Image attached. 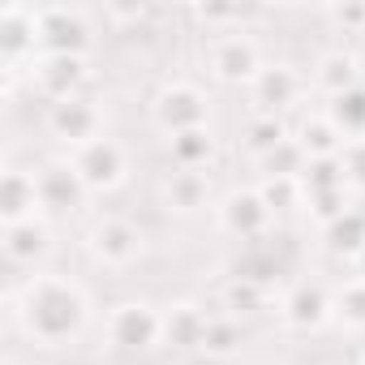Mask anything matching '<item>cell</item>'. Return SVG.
Instances as JSON below:
<instances>
[{
  "label": "cell",
  "mask_w": 365,
  "mask_h": 365,
  "mask_svg": "<svg viewBox=\"0 0 365 365\" xmlns=\"http://www.w3.org/2000/svg\"><path fill=\"white\" fill-rule=\"evenodd\" d=\"M22 331L43 344V348H56V344H69L82 335L86 318H91V301L86 292L65 279V275H35L26 279V288L18 292V305H14Z\"/></svg>",
  "instance_id": "cell-1"
},
{
  "label": "cell",
  "mask_w": 365,
  "mask_h": 365,
  "mask_svg": "<svg viewBox=\"0 0 365 365\" xmlns=\"http://www.w3.org/2000/svg\"><path fill=\"white\" fill-rule=\"evenodd\" d=\"M150 120L168 138L190 133V129H207V95L194 82H168L150 99Z\"/></svg>",
  "instance_id": "cell-2"
},
{
  "label": "cell",
  "mask_w": 365,
  "mask_h": 365,
  "mask_svg": "<svg viewBox=\"0 0 365 365\" xmlns=\"http://www.w3.org/2000/svg\"><path fill=\"white\" fill-rule=\"evenodd\" d=\"M69 163H73V172L82 176L86 194H112V190L125 185V176H129V155H125L120 142H112V138H95V142L78 146Z\"/></svg>",
  "instance_id": "cell-3"
},
{
  "label": "cell",
  "mask_w": 365,
  "mask_h": 365,
  "mask_svg": "<svg viewBox=\"0 0 365 365\" xmlns=\"http://www.w3.org/2000/svg\"><path fill=\"white\" fill-rule=\"evenodd\" d=\"M86 254L108 271H125L142 258V228L129 220H116V215L95 220L86 232Z\"/></svg>",
  "instance_id": "cell-4"
},
{
  "label": "cell",
  "mask_w": 365,
  "mask_h": 365,
  "mask_svg": "<svg viewBox=\"0 0 365 365\" xmlns=\"http://www.w3.org/2000/svg\"><path fill=\"white\" fill-rule=\"evenodd\" d=\"M108 339L125 352H146L163 339V314L150 301H120L108 314Z\"/></svg>",
  "instance_id": "cell-5"
},
{
  "label": "cell",
  "mask_w": 365,
  "mask_h": 365,
  "mask_svg": "<svg viewBox=\"0 0 365 365\" xmlns=\"http://www.w3.org/2000/svg\"><path fill=\"white\" fill-rule=\"evenodd\" d=\"M86 48H91V26L78 9L69 5L39 9V56H86Z\"/></svg>",
  "instance_id": "cell-6"
},
{
  "label": "cell",
  "mask_w": 365,
  "mask_h": 365,
  "mask_svg": "<svg viewBox=\"0 0 365 365\" xmlns=\"http://www.w3.org/2000/svg\"><path fill=\"white\" fill-rule=\"evenodd\" d=\"M211 73L224 86H254V78L262 73V52L245 31H228L211 43Z\"/></svg>",
  "instance_id": "cell-7"
},
{
  "label": "cell",
  "mask_w": 365,
  "mask_h": 365,
  "mask_svg": "<svg viewBox=\"0 0 365 365\" xmlns=\"http://www.w3.org/2000/svg\"><path fill=\"white\" fill-rule=\"evenodd\" d=\"M39 9L31 5H5L0 9V61L5 69H18V65H35L39 56Z\"/></svg>",
  "instance_id": "cell-8"
},
{
  "label": "cell",
  "mask_w": 365,
  "mask_h": 365,
  "mask_svg": "<svg viewBox=\"0 0 365 365\" xmlns=\"http://www.w3.org/2000/svg\"><path fill=\"white\" fill-rule=\"evenodd\" d=\"M48 129H52V138H61V142H69L78 150V146H86V142H95L103 133V108L91 95L61 99V103L48 108Z\"/></svg>",
  "instance_id": "cell-9"
},
{
  "label": "cell",
  "mask_w": 365,
  "mask_h": 365,
  "mask_svg": "<svg viewBox=\"0 0 365 365\" xmlns=\"http://www.w3.org/2000/svg\"><path fill=\"white\" fill-rule=\"evenodd\" d=\"M220 228L237 241H258L271 228V207L262 202L258 190H232L220 202Z\"/></svg>",
  "instance_id": "cell-10"
},
{
  "label": "cell",
  "mask_w": 365,
  "mask_h": 365,
  "mask_svg": "<svg viewBox=\"0 0 365 365\" xmlns=\"http://www.w3.org/2000/svg\"><path fill=\"white\" fill-rule=\"evenodd\" d=\"M31 78H35V86H39L52 103L73 99V95H82V86H86V56H39V61L31 65Z\"/></svg>",
  "instance_id": "cell-11"
},
{
  "label": "cell",
  "mask_w": 365,
  "mask_h": 365,
  "mask_svg": "<svg viewBox=\"0 0 365 365\" xmlns=\"http://www.w3.org/2000/svg\"><path fill=\"white\" fill-rule=\"evenodd\" d=\"M39 211H43L39 207V176L22 172V168H5V176H0V220L22 224V220H35Z\"/></svg>",
  "instance_id": "cell-12"
},
{
  "label": "cell",
  "mask_w": 365,
  "mask_h": 365,
  "mask_svg": "<svg viewBox=\"0 0 365 365\" xmlns=\"http://www.w3.org/2000/svg\"><path fill=\"white\" fill-rule=\"evenodd\" d=\"M0 245H5V258L18 262V267H35L48 258L52 250V228L43 215L35 220H22V224H5V237H0Z\"/></svg>",
  "instance_id": "cell-13"
},
{
  "label": "cell",
  "mask_w": 365,
  "mask_h": 365,
  "mask_svg": "<svg viewBox=\"0 0 365 365\" xmlns=\"http://www.w3.org/2000/svg\"><path fill=\"white\" fill-rule=\"evenodd\" d=\"M159 198L172 215H198L211 198V180L207 172H190V168H176L163 176V185H159Z\"/></svg>",
  "instance_id": "cell-14"
},
{
  "label": "cell",
  "mask_w": 365,
  "mask_h": 365,
  "mask_svg": "<svg viewBox=\"0 0 365 365\" xmlns=\"http://www.w3.org/2000/svg\"><path fill=\"white\" fill-rule=\"evenodd\" d=\"M35 176H39V207H43V211L61 215V211L82 207L86 185H82V176L73 172V163H48V168L35 172Z\"/></svg>",
  "instance_id": "cell-15"
},
{
  "label": "cell",
  "mask_w": 365,
  "mask_h": 365,
  "mask_svg": "<svg viewBox=\"0 0 365 365\" xmlns=\"http://www.w3.org/2000/svg\"><path fill=\"white\" fill-rule=\"evenodd\" d=\"M284 322L292 327V331H318L327 318H335V305H331V297H327V288H318V284H297L288 297H284Z\"/></svg>",
  "instance_id": "cell-16"
},
{
  "label": "cell",
  "mask_w": 365,
  "mask_h": 365,
  "mask_svg": "<svg viewBox=\"0 0 365 365\" xmlns=\"http://www.w3.org/2000/svg\"><path fill=\"white\" fill-rule=\"evenodd\" d=\"M254 103L267 112V116H275L279 108H288V103H297V95H301V78H297V69L292 65H284V61H275V65H262V73L254 78Z\"/></svg>",
  "instance_id": "cell-17"
},
{
  "label": "cell",
  "mask_w": 365,
  "mask_h": 365,
  "mask_svg": "<svg viewBox=\"0 0 365 365\" xmlns=\"http://www.w3.org/2000/svg\"><path fill=\"white\" fill-rule=\"evenodd\" d=\"M207 327H211V318H207L194 301H176V305L163 314V339H168L172 348H198V352H202Z\"/></svg>",
  "instance_id": "cell-18"
},
{
  "label": "cell",
  "mask_w": 365,
  "mask_h": 365,
  "mask_svg": "<svg viewBox=\"0 0 365 365\" xmlns=\"http://www.w3.org/2000/svg\"><path fill=\"white\" fill-rule=\"evenodd\" d=\"M356 78H361V73H356V56H352V52H344V48L322 52V56H318V65H314V86H318L327 99H339L344 91L361 86Z\"/></svg>",
  "instance_id": "cell-19"
},
{
  "label": "cell",
  "mask_w": 365,
  "mask_h": 365,
  "mask_svg": "<svg viewBox=\"0 0 365 365\" xmlns=\"http://www.w3.org/2000/svg\"><path fill=\"white\" fill-rule=\"evenodd\" d=\"M292 138L301 142V150H305L309 159H331V155H344V146H348V138L331 125V116H309V120H301V129H297Z\"/></svg>",
  "instance_id": "cell-20"
},
{
  "label": "cell",
  "mask_w": 365,
  "mask_h": 365,
  "mask_svg": "<svg viewBox=\"0 0 365 365\" xmlns=\"http://www.w3.org/2000/svg\"><path fill=\"white\" fill-rule=\"evenodd\" d=\"M322 237H327V250H331V254H348V258H356V254L365 250V211L348 207L339 220H331V224L322 228Z\"/></svg>",
  "instance_id": "cell-21"
},
{
  "label": "cell",
  "mask_w": 365,
  "mask_h": 365,
  "mask_svg": "<svg viewBox=\"0 0 365 365\" xmlns=\"http://www.w3.org/2000/svg\"><path fill=\"white\" fill-rule=\"evenodd\" d=\"M168 150H172V163L176 168L202 172L211 163V155H215V138H211V129H190V133L168 138Z\"/></svg>",
  "instance_id": "cell-22"
},
{
  "label": "cell",
  "mask_w": 365,
  "mask_h": 365,
  "mask_svg": "<svg viewBox=\"0 0 365 365\" xmlns=\"http://www.w3.org/2000/svg\"><path fill=\"white\" fill-rule=\"evenodd\" d=\"M327 116H331V125H335L348 142L365 138V86H352V91H344L339 99H331V103H327Z\"/></svg>",
  "instance_id": "cell-23"
},
{
  "label": "cell",
  "mask_w": 365,
  "mask_h": 365,
  "mask_svg": "<svg viewBox=\"0 0 365 365\" xmlns=\"http://www.w3.org/2000/svg\"><path fill=\"white\" fill-rule=\"evenodd\" d=\"M241 339H245L241 322H237L232 314H220V318H211V327H207L202 352H207V356H215V361H228L232 352H241Z\"/></svg>",
  "instance_id": "cell-24"
},
{
  "label": "cell",
  "mask_w": 365,
  "mask_h": 365,
  "mask_svg": "<svg viewBox=\"0 0 365 365\" xmlns=\"http://www.w3.org/2000/svg\"><path fill=\"white\" fill-rule=\"evenodd\" d=\"M262 202L275 211H297L305 202V185H301V176H262V185H258Z\"/></svg>",
  "instance_id": "cell-25"
},
{
  "label": "cell",
  "mask_w": 365,
  "mask_h": 365,
  "mask_svg": "<svg viewBox=\"0 0 365 365\" xmlns=\"http://www.w3.org/2000/svg\"><path fill=\"white\" fill-rule=\"evenodd\" d=\"M331 305H335V318H339L348 331H365V275L348 279V284L331 297Z\"/></svg>",
  "instance_id": "cell-26"
},
{
  "label": "cell",
  "mask_w": 365,
  "mask_h": 365,
  "mask_svg": "<svg viewBox=\"0 0 365 365\" xmlns=\"http://www.w3.org/2000/svg\"><path fill=\"white\" fill-rule=\"evenodd\" d=\"M301 185H305V198H309V194H327V190H348L344 159H339V155H331V159H309Z\"/></svg>",
  "instance_id": "cell-27"
},
{
  "label": "cell",
  "mask_w": 365,
  "mask_h": 365,
  "mask_svg": "<svg viewBox=\"0 0 365 365\" xmlns=\"http://www.w3.org/2000/svg\"><path fill=\"white\" fill-rule=\"evenodd\" d=\"M288 138H292V133L284 129V120H279V116H267V112H258V116L245 125V146H250L258 159L271 155V150H275L279 142H288Z\"/></svg>",
  "instance_id": "cell-28"
},
{
  "label": "cell",
  "mask_w": 365,
  "mask_h": 365,
  "mask_svg": "<svg viewBox=\"0 0 365 365\" xmlns=\"http://www.w3.org/2000/svg\"><path fill=\"white\" fill-rule=\"evenodd\" d=\"M258 163H262V176H305L309 155L301 150V142H297V138H288V142H279L271 155H262Z\"/></svg>",
  "instance_id": "cell-29"
},
{
  "label": "cell",
  "mask_w": 365,
  "mask_h": 365,
  "mask_svg": "<svg viewBox=\"0 0 365 365\" xmlns=\"http://www.w3.org/2000/svg\"><path fill=\"white\" fill-rule=\"evenodd\" d=\"M224 301H228V309H232V314H258V309L267 305V288H262L258 279H245V275H237V279L228 284Z\"/></svg>",
  "instance_id": "cell-30"
},
{
  "label": "cell",
  "mask_w": 365,
  "mask_h": 365,
  "mask_svg": "<svg viewBox=\"0 0 365 365\" xmlns=\"http://www.w3.org/2000/svg\"><path fill=\"white\" fill-rule=\"evenodd\" d=\"M305 202H309V215H314V220H318L322 228H327L331 220H339V215L348 211V194H344V190H327V194H309Z\"/></svg>",
  "instance_id": "cell-31"
},
{
  "label": "cell",
  "mask_w": 365,
  "mask_h": 365,
  "mask_svg": "<svg viewBox=\"0 0 365 365\" xmlns=\"http://www.w3.org/2000/svg\"><path fill=\"white\" fill-rule=\"evenodd\" d=\"M339 159H344V176H348V185L365 194V138H356V142H348Z\"/></svg>",
  "instance_id": "cell-32"
},
{
  "label": "cell",
  "mask_w": 365,
  "mask_h": 365,
  "mask_svg": "<svg viewBox=\"0 0 365 365\" xmlns=\"http://www.w3.org/2000/svg\"><path fill=\"white\" fill-rule=\"evenodd\" d=\"M327 18L339 22L344 31H365V5H335V9H327Z\"/></svg>",
  "instance_id": "cell-33"
},
{
  "label": "cell",
  "mask_w": 365,
  "mask_h": 365,
  "mask_svg": "<svg viewBox=\"0 0 365 365\" xmlns=\"http://www.w3.org/2000/svg\"><path fill=\"white\" fill-rule=\"evenodd\" d=\"M356 267H361V275H365V250H361V254H356Z\"/></svg>",
  "instance_id": "cell-34"
},
{
  "label": "cell",
  "mask_w": 365,
  "mask_h": 365,
  "mask_svg": "<svg viewBox=\"0 0 365 365\" xmlns=\"http://www.w3.org/2000/svg\"><path fill=\"white\" fill-rule=\"evenodd\" d=\"M361 365H365V352H361Z\"/></svg>",
  "instance_id": "cell-35"
}]
</instances>
